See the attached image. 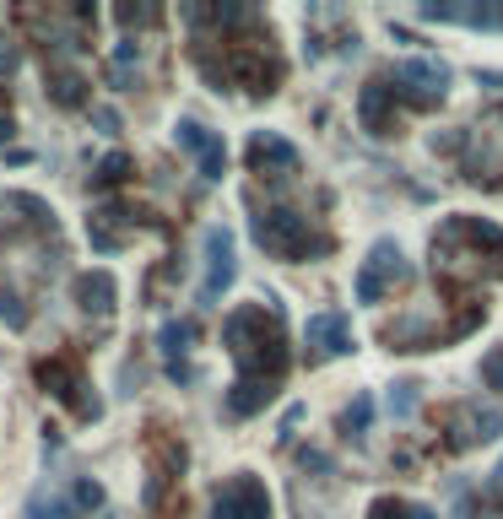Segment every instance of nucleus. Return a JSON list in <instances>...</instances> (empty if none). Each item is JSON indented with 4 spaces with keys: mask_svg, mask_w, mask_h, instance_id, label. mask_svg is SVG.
I'll list each match as a JSON object with an SVG mask.
<instances>
[{
    "mask_svg": "<svg viewBox=\"0 0 503 519\" xmlns=\"http://www.w3.org/2000/svg\"><path fill=\"white\" fill-rule=\"evenodd\" d=\"M368 422H374V395H357V401H352V406L336 417V433L347 438V444H363Z\"/></svg>",
    "mask_w": 503,
    "mask_h": 519,
    "instance_id": "obj_20",
    "label": "nucleus"
},
{
    "mask_svg": "<svg viewBox=\"0 0 503 519\" xmlns=\"http://www.w3.org/2000/svg\"><path fill=\"white\" fill-rule=\"evenodd\" d=\"M17 65H22V49L11 44V38H0V76H11Z\"/></svg>",
    "mask_w": 503,
    "mask_h": 519,
    "instance_id": "obj_32",
    "label": "nucleus"
},
{
    "mask_svg": "<svg viewBox=\"0 0 503 519\" xmlns=\"http://www.w3.org/2000/svg\"><path fill=\"white\" fill-rule=\"evenodd\" d=\"M417 390H422L417 379H395V384H390V417H395V422H406V417L417 411Z\"/></svg>",
    "mask_w": 503,
    "mask_h": 519,
    "instance_id": "obj_26",
    "label": "nucleus"
},
{
    "mask_svg": "<svg viewBox=\"0 0 503 519\" xmlns=\"http://www.w3.org/2000/svg\"><path fill=\"white\" fill-rule=\"evenodd\" d=\"M130 173H136V163H130L125 152H109L92 168V190H119V184H130Z\"/></svg>",
    "mask_w": 503,
    "mask_h": 519,
    "instance_id": "obj_22",
    "label": "nucleus"
},
{
    "mask_svg": "<svg viewBox=\"0 0 503 519\" xmlns=\"http://www.w3.org/2000/svg\"><path fill=\"white\" fill-rule=\"evenodd\" d=\"M233 276H238L233 233L228 228H206V287H201V303H217L222 292L233 287Z\"/></svg>",
    "mask_w": 503,
    "mask_h": 519,
    "instance_id": "obj_14",
    "label": "nucleus"
},
{
    "mask_svg": "<svg viewBox=\"0 0 503 519\" xmlns=\"http://www.w3.org/2000/svg\"><path fill=\"white\" fill-rule=\"evenodd\" d=\"M422 17L428 22H460V28H503V6L498 0H460V6H449V0H422Z\"/></svg>",
    "mask_w": 503,
    "mask_h": 519,
    "instance_id": "obj_15",
    "label": "nucleus"
},
{
    "mask_svg": "<svg viewBox=\"0 0 503 519\" xmlns=\"http://www.w3.org/2000/svg\"><path fill=\"white\" fill-rule=\"evenodd\" d=\"M174 141H179V152H190V157H195V168H201V179H206V184H217L222 173H228V146H222V136H217L211 125H201V119L184 114V119H179V130H174Z\"/></svg>",
    "mask_w": 503,
    "mask_h": 519,
    "instance_id": "obj_11",
    "label": "nucleus"
},
{
    "mask_svg": "<svg viewBox=\"0 0 503 519\" xmlns=\"http://www.w3.org/2000/svg\"><path fill=\"white\" fill-rule=\"evenodd\" d=\"M379 346H390V352H439V346H449V325H433L428 314L406 309L379 325Z\"/></svg>",
    "mask_w": 503,
    "mask_h": 519,
    "instance_id": "obj_10",
    "label": "nucleus"
},
{
    "mask_svg": "<svg viewBox=\"0 0 503 519\" xmlns=\"http://www.w3.org/2000/svg\"><path fill=\"white\" fill-rule=\"evenodd\" d=\"M249 206V233H255V244L266 249V255L276 260H293V265H309V260H325L330 249H336V238H330L325 228H314L303 211L282 206V201H266L260 190L244 195Z\"/></svg>",
    "mask_w": 503,
    "mask_h": 519,
    "instance_id": "obj_3",
    "label": "nucleus"
},
{
    "mask_svg": "<svg viewBox=\"0 0 503 519\" xmlns=\"http://www.w3.org/2000/svg\"><path fill=\"white\" fill-rule=\"evenodd\" d=\"M114 22H125V28H152V22H163V11L157 6H114Z\"/></svg>",
    "mask_w": 503,
    "mask_h": 519,
    "instance_id": "obj_28",
    "label": "nucleus"
},
{
    "mask_svg": "<svg viewBox=\"0 0 503 519\" xmlns=\"http://www.w3.org/2000/svg\"><path fill=\"white\" fill-rule=\"evenodd\" d=\"M65 509H71V519H82V514H98L103 509V487L92 482V476H82L71 492H65Z\"/></svg>",
    "mask_w": 503,
    "mask_h": 519,
    "instance_id": "obj_24",
    "label": "nucleus"
},
{
    "mask_svg": "<svg viewBox=\"0 0 503 519\" xmlns=\"http://www.w3.org/2000/svg\"><path fill=\"white\" fill-rule=\"evenodd\" d=\"M449 519H482V498H476V487L466 476L449 482Z\"/></svg>",
    "mask_w": 503,
    "mask_h": 519,
    "instance_id": "obj_25",
    "label": "nucleus"
},
{
    "mask_svg": "<svg viewBox=\"0 0 503 519\" xmlns=\"http://www.w3.org/2000/svg\"><path fill=\"white\" fill-rule=\"evenodd\" d=\"M28 519H71V509L55 503L49 492H33V498H28Z\"/></svg>",
    "mask_w": 503,
    "mask_h": 519,
    "instance_id": "obj_29",
    "label": "nucleus"
},
{
    "mask_svg": "<svg viewBox=\"0 0 503 519\" xmlns=\"http://www.w3.org/2000/svg\"><path fill=\"white\" fill-rule=\"evenodd\" d=\"M433 282L449 303H476L471 287L503 276V228L487 217H444L433 233Z\"/></svg>",
    "mask_w": 503,
    "mask_h": 519,
    "instance_id": "obj_1",
    "label": "nucleus"
},
{
    "mask_svg": "<svg viewBox=\"0 0 503 519\" xmlns=\"http://www.w3.org/2000/svg\"><path fill=\"white\" fill-rule=\"evenodd\" d=\"M276 390L282 384H266V379H238L233 384V395H228V417H260L271 401H276Z\"/></svg>",
    "mask_w": 503,
    "mask_h": 519,
    "instance_id": "obj_18",
    "label": "nucleus"
},
{
    "mask_svg": "<svg viewBox=\"0 0 503 519\" xmlns=\"http://www.w3.org/2000/svg\"><path fill=\"white\" fill-rule=\"evenodd\" d=\"M412 282V260L401 255V244L395 238H379L374 249H368L363 271H357V303H385L395 287Z\"/></svg>",
    "mask_w": 503,
    "mask_h": 519,
    "instance_id": "obj_6",
    "label": "nucleus"
},
{
    "mask_svg": "<svg viewBox=\"0 0 503 519\" xmlns=\"http://www.w3.org/2000/svg\"><path fill=\"white\" fill-rule=\"evenodd\" d=\"M368 519H439L428 503H412V498H374L368 503Z\"/></svg>",
    "mask_w": 503,
    "mask_h": 519,
    "instance_id": "obj_23",
    "label": "nucleus"
},
{
    "mask_svg": "<svg viewBox=\"0 0 503 519\" xmlns=\"http://www.w3.org/2000/svg\"><path fill=\"white\" fill-rule=\"evenodd\" d=\"M385 76L395 82V92H401V109L433 114V109H444V98H449V71L439 60H428V55L395 65V71H385Z\"/></svg>",
    "mask_w": 503,
    "mask_h": 519,
    "instance_id": "obj_5",
    "label": "nucleus"
},
{
    "mask_svg": "<svg viewBox=\"0 0 503 519\" xmlns=\"http://www.w3.org/2000/svg\"><path fill=\"white\" fill-rule=\"evenodd\" d=\"M439 428L449 433L444 444L466 455V449H482V444H493V438L503 433V411L487 406V401H449L439 411Z\"/></svg>",
    "mask_w": 503,
    "mask_h": 519,
    "instance_id": "obj_4",
    "label": "nucleus"
},
{
    "mask_svg": "<svg viewBox=\"0 0 503 519\" xmlns=\"http://www.w3.org/2000/svg\"><path fill=\"white\" fill-rule=\"evenodd\" d=\"M33 379L44 384V390L55 395L60 406H71V411H76V417H82V422H92V417H98V411H103V406H98V401H92V395H87V379H82V368H76L71 357H44V363L33 368Z\"/></svg>",
    "mask_w": 503,
    "mask_h": 519,
    "instance_id": "obj_7",
    "label": "nucleus"
},
{
    "mask_svg": "<svg viewBox=\"0 0 503 519\" xmlns=\"http://www.w3.org/2000/svg\"><path fill=\"white\" fill-rule=\"evenodd\" d=\"M222 346L238 357V379H266L282 384L287 368H293V352H287V330L266 303H244L222 319Z\"/></svg>",
    "mask_w": 503,
    "mask_h": 519,
    "instance_id": "obj_2",
    "label": "nucleus"
},
{
    "mask_svg": "<svg viewBox=\"0 0 503 519\" xmlns=\"http://www.w3.org/2000/svg\"><path fill=\"white\" fill-rule=\"evenodd\" d=\"M11 141V114H0V146Z\"/></svg>",
    "mask_w": 503,
    "mask_h": 519,
    "instance_id": "obj_34",
    "label": "nucleus"
},
{
    "mask_svg": "<svg viewBox=\"0 0 503 519\" xmlns=\"http://www.w3.org/2000/svg\"><path fill=\"white\" fill-rule=\"evenodd\" d=\"M0 319H6V325L11 330H28V309H22V298H17V292H11V287H0Z\"/></svg>",
    "mask_w": 503,
    "mask_h": 519,
    "instance_id": "obj_27",
    "label": "nucleus"
},
{
    "mask_svg": "<svg viewBox=\"0 0 503 519\" xmlns=\"http://www.w3.org/2000/svg\"><path fill=\"white\" fill-rule=\"evenodd\" d=\"M92 125H98L103 136H119V130H125V119H119V109H109V103H98V109H92Z\"/></svg>",
    "mask_w": 503,
    "mask_h": 519,
    "instance_id": "obj_31",
    "label": "nucleus"
},
{
    "mask_svg": "<svg viewBox=\"0 0 503 519\" xmlns=\"http://www.w3.org/2000/svg\"><path fill=\"white\" fill-rule=\"evenodd\" d=\"M303 346H309V363H325V357H347V352H357V341H352V319L341 314V309L314 314L309 330H303Z\"/></svg>",
    "mask_w": 503,
    "mask_h": 519,
    "instance_id": "obj_13",
    "label": "nucleus"
},
{
    "mask_svg": "<svg viewBox=\"0 0 503 519\" xmlns=\"http://www.w3.org/2000/svg\"><path fill=\"white\" fill-rule=\"evenodd\" d=\"M244 168L266 184H287L298 173V146L287 136H276V130H255L244 141Z\"/></svg>",
    "mask_w": 503,
    "mask_h": 519,
    "instance_id": "obj_8",
    "label": "nucleus"
},
{
    "mask_svg": "<svg viewBox=\"0 0 503 519\" xmlns=\"http://www.w3.org/2000/svg\"><path fill=\"white\" fill-rule=\"evenodd\" d=\"M357 119H363L368 136H395V130H401V92H395L390 76H368V82H363Z\"/></svg>",
    "mask_w": 503,
    "mask_h": 519,
    "instance_id": "obj_12",
    "label": "nucleus"
},
{
    "mask_svg": "<svg viewBox=\"0 0 503 519\" xmlns=\"http://www.w3.org/2000/svg\"><path fill=\"white\" fill-rule=\"evenodd\" d=\"M493 482H498V487H503V460H498V471H493Z\"/></svg>",
    "mask_w": 503,
    "mask_h": 519,
    "instance_id": "obj_35",
    "label": "nucleus"
},
{
    "mask_svg": "<svg viewBox=\"0 0 503 519\" xmlns=\"http://www.w3.org/2000/svg\"><path fill=\"white\" fill-rule=\"evenodd\" d=\"M482 379H487V390L503 395V346H493V352L482 357Z\"/></svg>",
    "mask_w": 503,
    "mask_h": 519,
    "instance_id": "obj_30",
    "label": "nucleus"
},
{
    "mask_svg": "<svg viewBox=\"0 0 503 519\" xmlns=\"http://www.w3.org/2000/svg\"><path fill=\"white\" fill-rule=\"evenodd\" d=\"M136 65H141V44L136 38H119L114 60H109V82L114 87H136Z\"/></svg>",
    "mask_w": 503,
    "mask_h": 519,
    "instance_id": "obj_21",
    "label": "nucleus"
},
{
    "mask_svg": "<svg viewBox=\"0 0 503 519\" xmlns=\"http://www.w3.org/2000/svg\"><path fill=\"white\" fill-rule=\"evenodd\" d=\"M44 82H49V98H55L60 109H87L82 71H71V65H60V60H44Z\"/></svg>",
    "mask_w": 503,
    "mask_h": 519,
    "instance_id": "obj_17",
    "label": "nucleus"
},
{
    "mask_svg": "<svg viewBox=\"0 0 503 519\" xmlns=\"http://www.w3.org/2000/svg\"><path fill=\"white\" fill-rule=\"evenodd\" d=\"M195 341H201V325H195V319H168L163 336H157V346H163V357H168V368L184 363V352H190Z\"/></svg>",
    "mask_w": 503,
    "mask_h": 519,
    "instance_id": "obj_19",
    "label": "nucleus"
},
{
    "mask_svg": "<svg viewBox=\"0 0 503 519\" xmlns=\"http://www.w3.org/2000/svg\"><path fill=\"white\" fill-rule=\"evenodd\" d=\"M71 298L82 303L87 314H114V303H119L114 271H76L71 276Z\"/></svg>",
    "mask_w": 503,
    "mask_h": 519,
    "instance_id": "obj_16",
    "label": "nucleus"
},
{
    "mask_svg": "<svg viewBox=\"0 0 503 519\" xmlns=\"http://www.w3.org/2000/svg\"><path fill=\"white\" fill-rule=\"evenodd\" d=\"M211 519H271V492L260 476H228L211 492Z\"/></svg>",
    "mask_w": 503,
    "mask_h": 519,
    "instance_id": "obj_9",
    "label": "nucleus"
},
{
    "mask_svg": "<svg viewBox=\"0 0 503 519\" xmlns=\"http://www.w3.org/2000/svg\"><path fill=\"white\" fill-rule=\"evenodd\" d=\"M487 503H493V519H503V487L487 482Z\"/></svg>",
    "mask_w": 503,
    "mask_h": 519,
    "instance_id": "obj_33",
    "label": "nucleus"
}]
</instances>
